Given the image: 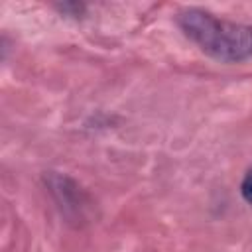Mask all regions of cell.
I'll return each instance as SVG.
<instances>
[{"mask_svg":"<svg viewBox=\"0 0 252 252\" xmlns=\"http://www.w3.org/2000/svg\"><path fill=\"white\" fill-rule=\"evenodd\" d=\"M240 195L248 205H252V167L246 171V175L240 183Z\"/></svg>","mask_w":252,"mask_h":252,"instance_id":"2","label":"cell"},{"mask_svg":"<svg viewBox=\"0 0 252 252\" xmlns=\"http://www.w3.org/2000/svg\"><path fill=\"white\" fill-rule=\"evenodd\" d=\"M175 20L181 32L217 61L240 63L252 57V26L219 20L201 8H185Z\"/></svg>","mask_w":252,"mask_h":252,"instance_id":"1","label":"cell"}]
</instances>
